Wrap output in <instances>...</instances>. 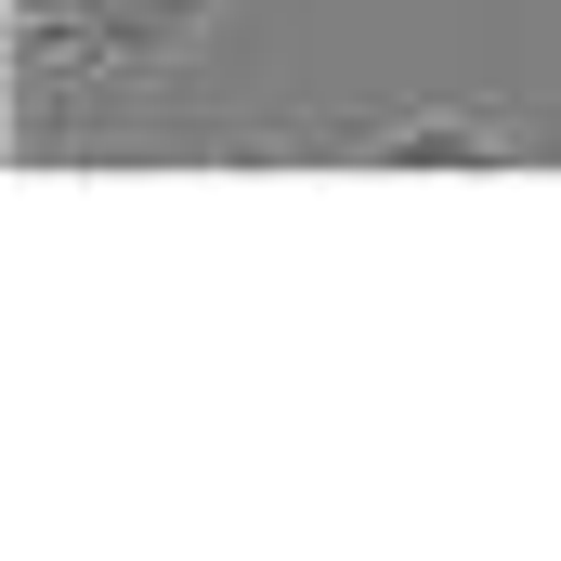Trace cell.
Instances as JSON below:
<instances>
[{
    "instance_id": "7a4b0ae2",
    "label": "cell",
    "mask_w": 561,
    "mask_h": 561,
    "mask_svg": "<svg viewBox=\"0 0 561 561\" xmlns=\"http://www.w3.org/2000/svg\"><path fill=\"white\" fill-rule=\"evenodd\" d=\"M209 26H222V0H105V13H92V39H13V66L92 53L105 79H131V92H144V79H170V66L209 39Z\"/></svg>"
},
{
    "instance_id": "3957f363",
    "label": "cell",
    "mask_w": 561,
    "mask_h": 561,
    "mask_svg": "<svg viewBox=\"0 0 561 561\" xmlns=\"http://www.w3.org/2000/svg\"><path fill=\"white\" fill-rule=\"evenodd\" d=\"M105 0H13V39H92Z\"/></svg>"
},
{
    "instance_id": "6da1fadb",
    "label": "cell",
    "mask_w": 561,
    "mask_h": 561,
    "mask_svg": "<svg viewBox=\"0 0 561 561\" xmlns=\"http://www.w3.org/2000/svg\"><path fill=\"white\" fill-rule=\"evenodd\" d=\"M353 157V170H523L561 157V118H510V105H405V118H340V131H249L236 157Z\"/></svg>"
}]
</instances>
